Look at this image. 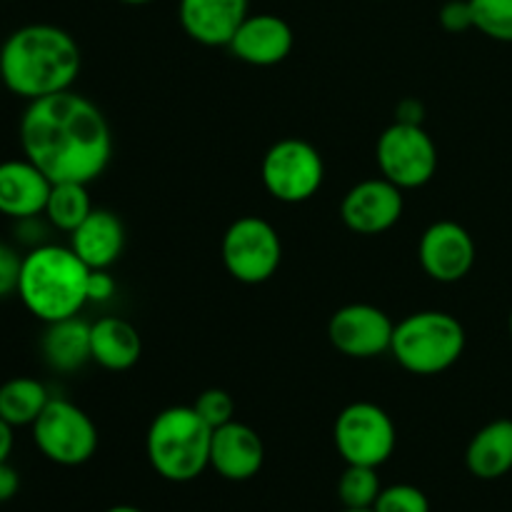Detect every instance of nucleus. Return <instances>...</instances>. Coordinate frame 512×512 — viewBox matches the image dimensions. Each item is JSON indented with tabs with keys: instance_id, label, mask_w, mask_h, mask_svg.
Returning a JSON list of instances; mask_svg holds the SVG:
<instances>
[{
	"instance_id": "nucleus-10",
	"label": "nucleus",
	"mask_w": 512,
	"mask_h": 512,
	"mask_svg": "<svg viewBox=\"0 0 512 512\" xmlns=\"http://www.w3.org/2000/svg\"><path fill=\"white\" fill-rule=\"evenodd\" d=\"M335 450L345 465L380 468L390 460L398 445L393 418L380 405L358 400L340 410L333 428Z\"/></svg>"
},
{
	"instance_id": "nucleus-12",
	"label": "nucleus",
	"mask_w": 512,
	"mask_h": 512,
	"mask_svg": "<svg viewBox=\"0 0 512 512\" xmlns=\"http://www.w3.org/2000/svg\"><path fill=\"white\" fill-rule=\"evenodd\" d=\"M405 190L388 178H368L345 193L340 218L358 235H383L400 223L405 210Z\"/></svg>"
},
{
	"instance_id": "nucleus-3",
	"label": "nucleus",
	"mask_w": 512,
	"mask_h": 512,
	"mask_svg": "<svg viewBox=\"0 0 512 512\" xmlns=\"http://www.w3.org/2000/svg\"><path fill=\"white\" fill-rule=\"evenodd\" d=\"M90 268L73 248L40 243L23 255L18 298L40 323H55L78 315L88 305Z\"/></svg>"
},
{
	"instance_id": "nucleus-20",
	"label": "nucleus",
	"mask_w": 512,
	"mask_h": 512,
	"mask_svg": "<svg viewBox=\"0 0 512 512\" xmlns=\"http://www.w3.org/2000/svg\"><path fill=\"white\" fill-rule=\"evenodd\" d=\"M465 465L478 480H498L512 473V420L498 418L470 438Z\"/></svg>"
},
{
	"instance_id": "nucleus-19",
	"label": "nucleus",
	"mask_w": 512,
	"mask_h": 512,
	"mask_svg": "<svg viewBox=\"0 0 512 512\" xmlns=\"http://www.w3.org/2000/svg\"><path fill=\"white\" fill-rule=\"evenodd\" d=\"M143 355V338L130 320L105 315L90 323V358L110 373L135 368Z\"/></svg>"
},
{
	"instance_id": "nucleus-22",
	"label": "nucleus",
	"mask_w": 512,
	"mask_h": 512,
	"mask_svg": "<svg viewBox=\"0 0 512 512\" xmlns=\"http://www.w3.org/2000/svg\"><path fill=\"white\" fill-rule=\"evenodd\" d=\"M48 400V388L40 380L10 378L0 385V418L13 428H25L38 420Z\"/></svg>"
},
{
	"instance_id": "nucleus-2",
	"label": "nucleus",
	"mask_w": 512,
	"mask_h": 512,
	"mask_svg": "<svg viewBox=\"0 0 512 512\" xmlns=\"http://www.w3.org/2000/svg\"><path fill=\"white\" fill-rule=\"evenodd\" d=\"M80 68L83 55L78 40L58 25H23L0 45V80L28 103L73 90Z\"/></svg>"
},
{
	"instance_id": "nucleus-5",
	"label": "nucleus",
	"mask_w": 512,
	"mask_h": 512,
	"mask_svg": "<svg viewBox=\"0 0 512 512\" xmlns=\"http://www.w3.org/2000/svg\"><path fill=\"white\" fill-rule=\"evenodd\" d=\"M463 323L445 310H420L395 323L390 355L413 375H440L465 353Z\"/></svg>"
},
{
	"instance_id": "nucleus-13",
	"label": "nucleus",
	"mask_w": 512,
	"mask_h": 512,
	"mask_svg": "<svg viewBox=\"0 0 512 512\" xmlns=\"http://www.w3.org/2000/svg\"><path fill=\"white\" fill-rule=\"evenodd\" d=\"M478 250L473 235L455 220H438L420 235L418 260L435 283H458L473 270Z\"/></svg>"
},
{
	"instance_id": "nucleus-18",
	"label": "nucleus",
	"mask_w": 512,
	"mask_h": 512,
	"mask_svg": "<svg viewBox=\"0 0 512 512\" xmlns=\"http://www.w3.org/2000/svg\"><path fill=\"white\" fill-rule=\"evenodd\" d=\"M70 248L90 270H110L125 248V225L113 210L93 208V213L70 233Z\"/></svg>"
},
{
	"instance_id": "nucleus-30",
	"label": "nucleus",
	"mask_w": 512,
	"mask_h": 512,
	"mask_svg": "<svg viewBox=\"0 0 512 512\" xmlns=\"http://www.w3.org/2000/svg\"><path fill=\"white\" fill-rule=\"evenodd\" d=\"M118 290V283L110 270H90L88 278V303H108Z\"/></svg>"
},
{
	"instance_id": "nucleus-34",
	"label": "nucleus",
	"mask_w": 512,
	"mask_h": 512,
	"mask_svg": "<svg viewBox=\"0 0 512 512\" xmlns=\"http://www.w3.org/2000/svg\"><path fill=\"white\" fill-rule=\"evenodd\" d=\"M105 512H143V510L135 508V505H113V508H108Z\"/></svg>"
},
{
	"instance_id": "nucleus-14",
	"label": "nucleus",
	"mask_w": 512,
	"mask_h": 512,
	"mask_svg": "<svg viewBox=\"0 0 512 512\" xmlns=\"http://www.w3.org/2000/svg\"><path fill=\"white\" fill-rule=\"evenodd\" d=\"M295 33L285 18L275 13H250L235 30L228 50L255 68H273L293 53Z\"/></svg>"
},
{
	"instance_id": "nucleus-23",
	"label": "nucleus",
	"mask_w": 512,
	"mask_h": 512,
	"mask_svg": "<svg viewBox=\"0 0 512 512\" xmlns=\"http://www.w3.org/2000/svg\"><path fill=\"white\" fill-rule=\"evenodd\" d=\"M93 213L88 185L85 183H53L45 205V218L53 228L73 233L88 215Z\"/></svg>"
},
{
	"instance_id": "nucleus-1",
	"label": "nucleus",
	"mask_w": 512,
	"mask_h": 512,
	"mask_svg": "<svg viewBox=\"0 0 512 512\" xmlns=\"http://www.w3.org/2000/svg\"><path fill=\"white\" fill-rule=\"evenodd\" d=\"M18 135L25 158L53 183L90 185L113 158V133L103 110L75 90L30 100Z\"/></svg>"
},
{
	"instance_id": "nucleus-17",
	"label": "nucleus",
	"mask_w": 512,
	"mask_h": 512,
	"mask_svg": "<svg viewBox=\"0 0 512 512\" xmlns=\"http://www.w3.org/2000/svg\"><path fill=\"white\" fill-rule=\"evenodd\" d=\"M53 180L28 158L0 163V215L13 220L38 218L45 213Z\"/></svg>"
},
{
	"instance_id": "nucleus-8",
	"label": "nucleus",
	"mask_w": 512,
	"mask_h": 512,
	"mask_svg": "<svg viewBox=\"0 0 512 512\" xmlns=\"http://www.w3.org/2000/svg\"><path fill=\"white\" fill-rule=\"evenodd\" d=\"M375 160L380 175L400 190H418L438 173V145L423 123L395 120L380 133Z\"/></svg>"
},
{
	"instance_id": "nucleus-25",
	"label": "nucleus",
	"mask_w": 512,
	"mask_h": 512,
	"mask_svg": "<svg viewBox=\"0 0 512 512\" xmlns=\"http://www.w3.org/2000/svg\"><path fill=\"white\" fill-rule=\"evenodd\" d=\"M473 25L498 43H512V0H470Z\"/></svg>"
},
{
	"instance_id": "nucleus-4",
	"label": "nucleus",
	"mask_w": 512,
	"mask_h": 512,
	"mask_svg": "<svg viewBox=\"0 0 512 512\" xmlns=\"http://www.w3.org/2000/svg\"><path fill=\"white\" fill-rule=\"evenodd\" d=\"M213 428L193 405L160 410L145 435V455L155 473L170 483H190L210 468Z\"/></svg>"
},
{
	"instance_id": "nucleus-21",
	"label": "nucleus",
	"mask_w": 512,
	"mask_h": 512,
	"mask_svg": "<svg viewBox=\"0 0 512 512\" xmlns=\"http://www.w3.org/2000/svg\"><path fill=\"white\" fill-rule=\"evenodd\" d=\"M40 353L55 373H75L93 360L90 358V323H85L78 315L48 323L40 340Z\"/></svg>"
},
{
	"instance_id": "nucleus-36",
	"label": "nucleus",
	"mask_w": 512,
	"mask_h": 512,
	"mask_svg": "<svg viewBox=\"0 0 512 512\" xmlns=\"http://www.w3.org/2000/svg\"><path fill=\"white\" fill-rule=\"evenodd\" d=\"M508 333H510V340H512V310H510V318H508Z\"/></svg>"
},
{
	"instance_id": "nucleus-7",
	"label": "nucleus",
	"mask_w": 512,
	"mask_h": 512,
	"mask_svg": "<svg viewBox=\"0 0 512 512\" xmlns=\"http://www.w3.org/2000/svg\"><path fill=\"white\" fill-rule=\"evenodd\" d=\"M220 258L233 280L243 285L268 283L283 260V240L273 223L258 215H243L228 225L220 243Z\"/></svg>"
},
{
	"instance_id": "nucleus-28",
	"label": "nucleus",
	"mask_w": 512,
	"mask_h": 512,
	"mask_svg": "<svg viewBox=\"0 0 512 512\" xmlns=\"http://www.w3.org/2000/svg\"><path fill=\"white\" fill-rule=\"evenodd\" d=\"M438 20L443 25V30H448V33H465V30L475 28L470 0H448L440 8Z\"/></svg>"
},
{
	"instance_id": "nucleus-24",
	"label": "nucleus",
	"mask_w": 512,
	"mask_h": 512,
	"mask_svg": "<svg viewBox=\"0 0 512 512\" xmlns=\"http://www.w3.org/2000/svg\"><path fill=\"white\" fill-rule=\"evenodd\" d=\"M380 490L383 485H380L378 468L348 465L338 480V498L348 510H373Z\"/></svg>"
},
{
	"instance_id": "nucleus-37",
	"label": "nucleus",
	"mask_w": 512,
	"mask_h": 512,
	"mask_svg": "<svg viewBox=\"0 0 512 512\" xmlns=\"http://www.w3.org/2000/svg\"><path fill=\"white\" fill-rule=\"evenodd\" d=\"M343 512H375V510H348V508H343Z\"/></svg>"
},
{
	"instance_id": "nucleus-31",
	"label": "nucleus",
	"mask_w": 512,
	"mask_h": 512,
	"mask_svg": "<svg viewBox=\"0 0 512 512\" xmlns=\"http://www.w3.org/2000/svg\"><path fill=\"white\" fill-rule=\"evenodd\" d=\"M20 490V475L13 465L0 463V503H8L18 495Z\"/></svg>"
},
{
	"instance_id": "nucleus-15",
	"label": "nucleus",
	"mask_w": 512,
	"mask_h": 512,
	"mask_svg": "<svg viewBox=\"0 0 512 512\" xmlns=\"http://www.w3.org/2000/svg\"><path fill=\"white\" fill-rule=\"evenodd\" d=\"M248 15L250 0H178L180 28L205 48H228Z\"/></svg>"
},
{
	"instance_id": "nucleus-32",
	"label": "nucleus",
	"mask_w": 512,
	"mask_h": 512,
	"mask_svg": "<svg viewBox=\"0 0 512 512\" xmlns=\"http://www.w3.org/2000/svg\"><path fill=\"white\" fill-rule=\"evenodd\" d=\"M395 120H403V123H423V105L418 100H403L398 105V118Z\"/></svg>"
},
{
	"instance_id": "nucleus-35",
	"label": "nucleus",
	"mask_w": 512,
	"mask_h": 512,
	"mask_svg": "<svg viewBox=\"0 0 512 512\" xmlns=\"http://www.w3.org/2000/svg\"><path fill=\"white\" fill-rule=\"evenodd\" d=\"M118 3H123V5H148V3H153V0H118Z\"/></svg>"
},
{
	"instance_id": "nucleus-29",
	"label": "nucleus",
	"mask_w": 512,
	"mask_h": 512,
	"mask_svg": "<svg viewBox=\"0 0 512 512\" xmlns=\"http://www.w3.org/2000/svg\"><path fill=\"white\" fill-rule=\"evenodd\" d=\"M20 265H23V258L10 245L0 243V300L18 293Z\"/></svg>"
},
{
	"instance_id": "nucleus-9",
	"label": "nucleus",
	"mask_w": 512,
	"mask_h": 512,
	"mask_svg": "<svg viewBox=\"0 0 512 512\" xmlns=\"http://www.w3.org/2000/svg\"><path fill=\"white\" fill-rule=\"evenodd\" d=\"M35 448L55 465L78 468L98 450V428L93 418L65 398H50L33 425Z\"/></svg>"
},
{
	"instance_id": "nucleus-26",
	"label": "nucleus",
	"mask_w": 512,
	"mask_h": 512,
	"mask_svg": "<svg viewBox=\"0 0 512 512\" xmlns=\"http://www.w3.org/2000/svg\"><path fill=\"white\" fill-rule=\"evenodd\" d=\"M375 512H430V503L425 493L415 485L398 483L380 490L373 505Z\"/></svg>"
},
{
	"instance_id": "nucleus-33",
	"label": "nucleus",
	"mask_w": 512,
	"mask_h": 512,
	"mask_svg": "<svg viewBox=\"0 0 512 512\" xmlns=\"http://www.w3.org/2000/svg\"><path fill=\"white\" fill-rule=\"evenodd\" d=\"M13 425L5 423L0 418V463H8L10 453H13V443H15V435H13Z\"/></svg>"
},
{
	"instance_id": "nucleus-6",
	"label": "nucleus",
	"mask_w": 512,
	"mask_h": 512,
	"mask_svg": "<svg viewBox=\"0 0 512 512\" xmlns=\"http://www.w3.org/2000/svg\"><path fill=\"white\" fill-rule=\"evenodd\" d=\"M260 180L270 198L298 205L323 188L325 163L320 150L303 138H283L268 148L260 163Z\"/></svg>"
},
{
	"instance_id": "nucleus-11",
	"label": "nucleus",
	"mask_w": 512,
	"mask_h": 512,
	"mask_svg": "<svg viewBox=\"0 0 512 512\" xmlns=\"http://www.w3.org/2000/svg\"><path fill=\"white\" fill-rule=\"evenodd\" d=\"M395 323L385 310L370 303L343 305L328 320V340L340 355L370 360L390 353Z\"/></svg>"
},
{
	"instance_id": "nucleus-27",
	"label": "nucleus",
	"mask_w": 512,
	"mask_h": 512,
	"mask_svg": "<svg viewBox=\"0 0 512 512\" xmlns=\"http://www.w3.org/2000/svg\"><path fill=\"white\" fill-rule=\"evenodd\" d=\"M195 413L210 425V428H223L230 420H235V400L228 390L208 388L195 398Z\"/></svg>"
},
{
	"instance_id": "nucleus-16",
	"label": "nucleus",
	"mask_w": 512,
	"mask_h": 512,
	"mask_svg": "<svg viewBox=\"0 0 512 512\" xmlns=\"http://www.w3.org/2000/svg\"><path fill=\"white\" fill-rule=\"evenodd\" d=\"M265 463L263 438L250 425L230 420L223 428L213 430L210 443V468L225 480L243 483L255 478Z\"/></svg>"
}]
</instances>
